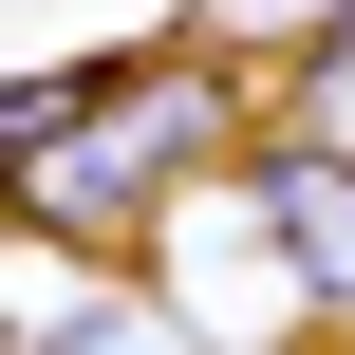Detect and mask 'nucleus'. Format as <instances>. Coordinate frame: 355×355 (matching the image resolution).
<instances>
[{"instance_id": "1", "label": "nucleus", "mask_w": 355, "mask_h": 355, "mask_svg": "<svg viewBox=\"0 0 355 355\" xmlns=\"http://www.w3.org/2000/svg\"><path fill=\"white\" fill-rule=\"evenodd\" d=\"M243 150V94H225V56L206 37H168V56H94L75 75V112L0 168L19 187V225L37 243H150L168 225V187H206Z\"/></svg>"}, {"instance_id": "2", "label": "nucleus", "mask_w": 355, "mask_h": 355, "mask_svg": "<svg viewBox=\"0 0 355 355\" xmlns=\"http://www.w3.org/2000/svg\"><path fill=\"white\" fill-rule=\"evenodd\" d=\"M225 168H243V206H262V243H281V300L355 318V150L262 131V150H225Z\"/></svg>"}, {"instance_id": "3", "label": "nucleus", "mask_w": 355, "mask_h": 355, "mask_svg": "<svg viewBox=\"0 0 355 355\" xmlns=\"http://www.w3.org/2000/svg\"><path fill=\"white\" fill-rule=\"evenodd\" d=\"M300 131H318V150H355V0L318 19V56H300Z\"/></svg>"}, {"instance_id": "4", "label": "nucleus", "mask_w": 355, "mask_h": 355, "mask_svg": "<svg viewBox=\"0 0 355 355\" xmlns=\"http://www.w3.org/2000/svg\"><path fill=\"white\" fill-rule=\"evenodd\" d=\"M337 355H355V337H337Z\"/></svg>"}]
</instances>
